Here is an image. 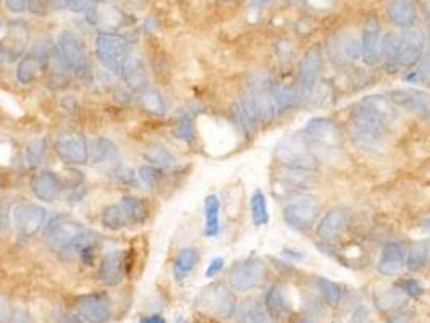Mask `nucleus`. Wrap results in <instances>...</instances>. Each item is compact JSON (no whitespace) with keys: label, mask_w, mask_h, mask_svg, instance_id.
<instances>
[{"label":"nucleus","mask_w":430,"mask_h":323,"mask_svg":"<svg viewBox=\"0 0 430 323\" xmlns=\"http://www.w3.org/2000/svg\"><path fill=\"white\" fill-rule=\"evenodd\" d=\"M139 323H165V319H164L162 315H159V314H152V315L143 317L141 322H139Z\"/></svg>","instance_id":"nucleus-55"},{"label":"nucleus","mask_w":430,"mask_h":323,"mask_svg":"<svg viewBox=\"0 0 430 323\" xmlns=\"http://www.w3.org/2000/svg\"><path fill=\"white\" fill-rule=\"evenodd\" d=\"M283 254L287 255V257H293V259H303L304 257V254H296V251H283Z\"/></svg>","instance_id":"nucleus-57"},{"label":"nucleus","mask_w":430,"mask_h":323,"mask_svg":"<svg viewBox=\"0 0 430 323\" xmlns=\"http://www.w3.org/2000/svg\"><path fill=\"white\" fill-rule=\"evenodd\" d=\"M57 322L59 323H86L85 320L78 315V312H69V310H60L57 312Z\"/></svg>","instance_id":"nucleus-50"},{"label":"nucleus","mask_w":430,"mask_h":323,"mask_svg":"<svg viewBox=\"0 0 430 323\" xmlns=\"http://www.w3.org/2000/svg\"><path fill=\"white\" fill-rule=\"evenodd\" d=\"M240 323H272V319L261 307H250L243 312Z\"/></svg>","instance_id":"nucleus-45"},{"label":"nucleus","mask_w":430,"mask_h":323,"mask_svg":"<svg viewBox=\"0 0 430 323\" xmlns=\"http://www.w3.org/2000/svg\"><path fill=\"white\" fill-rule=\"evenodd\" d=\"M127 262L122 251H108L102 255L99 280L107 286H118L125 280Z\"/></svg>","instance_id":"nucleus-19"},{"label":"nucleus","mask_w":430,"mask_h":323,"mask_svg":"<svg viewBox=\"0 0 430 323\" xmlns=\"http://www.w3.org/2000/svg\"><path fill=\"white\" fill-rule=\"evenodd\" d=\"M8 8L13 10V12H20L24 7V0H7Z\"/></svg>","instance_id":"nucleus-56"},{"label":"nucleus","mask_w":430,"mask_h":323,"mask_svg":"<svg viewBox=\"0 0 430 323\" xmlns=\"http://www.w3.org/2000/svg\"><path fill=\"white\" fill-rule=\"evenodd\" d=\"M398 288H400L406 296H409V298H414V299L421 298V296L424 294V286L414 278L400 280L398 281Z\"/></svg>","instance_id":"nucleus-47"},{"label":"nucleus","mask_w":430,"mask_h":323,"mask_svg":"<svg viewBox=\"0 0 430 323\" xmlns=\"http://www.w3.org/2000/svg\"><path fill=\"white\" fill-rule=\"evenodd\" d=\"M10 323H31V317L24 309H13L10 312Z\"/></svg>","instance_id":"nucleus-51"},{"label":"nucleus","mask_w":430,"mask_h":323,"mask_svg":"<svg viewBox=\"0 0 430 323\" xmlns=\"http://www.w3.org/2000/svg\"><path fill=\"white\" fill-rule=\"evenodd\" d=\"M224 265H225V260L222 257H215L214 260H210V264L207 265L206 272H204V277L206 278H214L219 275L222 270H224Z\"/></svg>","instance_id":"nucleus-48"},{"label":"nucleus","mask_w":430,"mask_h":323,"mask_svg":"<svg viewBox=\"0 0 430 323\" xmlns=\"http://www.w3.org/2000/svg\"><path fill=\"white\" fill-rule=\"evenodd\" d=\"M177 323H186V320H185V319H181V317H180V319L177 320Z\"/></svg>","instance_id":"nucleus-61"},{"label":"nucleus","mask_w":430,"mask_h":323,"mask_svg":"<svg viewBox=\"0 0 430 323\" xmlns=\"http://www.w3.org/2000/svg\"><path fill=\"white\" fill-rule=\"evenodd\" d=\"M299 323H314V322H313V320H310V319H308V317H306V319H303V320H301V322H299Z\"/></svg>","instance_id":"nucleus-60"},{"label":"nucleus","mask_w":430,"mask_h":323,"mask_svg":"<svg viewBox=\"0 0 430 323\" xmlns=\"http://www.w3.org/2000/svg\"><path fill=\"white\" fill-rule=\"evenodd\" d=\"M426 249H427V262L430 264V239L426 243Z\"/></svg>","instance_id":"nucleus-58"},{"label":"nucleus","mask_w":430,"mask_h":323,"mask_svg":"<svg viewBox=\"0 0 430 323\" xmlns=\"http://www.w3.org/2000/svg\"><path fill=\"white\" fill-rule=\"evenodd\" d=\"M138 178L141 183L148 187V189H154L155 186L159 185L160 178H162V171L157 166H141V168L138 170Z\"/></svg>","instance_id":"nucleus-44"},{"label":"nucleus","mask_w":430,"mask_h":323,"mask_svg":"<svg viewBox=\"0 0 430 323\" xmlns=\"http://www.w3.org/2000/svg\"><path fill=\"white\" fill-rule=\"evenodd\" d=\"M406 246L401 243H388L383 247L379 264H377V270L379 273L385 275V277H393L398 273V270L403 267L406 257Z\"/></svg>","instance_id":"nucleus-23"},{"label":"nucleus","mask_w":430,"mask_h":323,"mask_svg":"<svg viewBox=\"0 0 430 323\" xmlns=\"http://www.w3.org/2000/svg\"><path fill=\"white\" fill-rule=\"evenodd\" d=\"M55 152L69 165H86L89 162V144L85 134L62 133L55 141Z\"/></svg>","instance_id":"nucleus-7"},{"label":"nucleus","mask_w":430,"mask_h":323,"mask_svg":"<svg viewBox=\"0 0 430 323\" xmlns=\"http://www.w3.org/2000/svg\"><path fill=\"white\" fill-rule=\"evenodd\" d=\"M89 157L92 164H103V162L112 160L117 157V145L106 138L96 139L92 149H89Z\"/></svg>","instance_id":"nucleus-36"},{"label":"nucleus","mask_w":430,"mask_h":323,"mask_svg":"<svg viewBox=\"0 0 430 323\" xmlns=\"http://www.w3.org/2000/svg\"><path fill=\"white\" fill-rule=\"evenodd\" d=\"M315 283H317V288L320 291V294H322L324 301L327 302L330 307L340 306L343 291H341V286L338 283H335V281L324 278V277H319L317 280H315Z\"/></svg>","instance_id":"nucleus-37"},{"label":"nucleus","mask_w":430,"mask_h":323,"mask_svg":"<svg viewBox=\"0 0 430 323\" xmlns=\"http://www.w3.org/2000/svg\"><path fill=\"white\" fill-rule=\"evenodd\" d=\"M426 262H427L426 243L414 244L406 254V267L411 270V272H417V270H421L424 265H426Z\"/></svg>","instance_id":"nucleus-43"},{"label":"nucleus","mask_w":430,"mask_h":323,"mask_svg":"<svg viewBox=\"0 0 430 323\" xmlns=\"http://www.w3.org/2000/svg\"><path fill=\"white\" fill-rule=\"evenodd\" d=\"M39 69V60L36 59V57H24L17 69V80L22 82V85H29V82H33L36 78H38Z\"/></svg>","instance_id":"nucleus-40"},{"label":"nucleus","mask_w":430,"mask_h":323,"mask_svg":"<svg viewBox=\"0 0 430 323\" xmlns=\"http://www.w3.org/2000/svg\"><path fill=\"white\" fill-rule=\"evenodd\" d=\"M275 54L278 57V60L282 62V64L288 65L292 64L293 57H294V47L292 44V41L288 39H280L275 43Z\"/></svg>","instance_id":"nucleus-46"},{"label":"nucleus","mask_w":430,"mask_h":323,"mask_svg":"<svg viewBox=\"0 0 430 323\" xmlns=\"http://www.w3.org/2000/svg\"><path fill=\"white\" fill-rule=\"evenodd\" d=\"M199 262V251L194 247H185L177 254L173 260V273L178 281H183L193 272Z\"/></svg>","instance_id":"nucleus-27"},{"label":"nucleus","mask_w":430,"mask_h":323,"mask_svg":"<svg viewBox=\"0 0 430 323\" xmlns=\"http://www.w3.org/2000/svg\"><path fill=\"white\" fill-rule=\"evenodd\" d=\"M405 293L400 288H393L382 291L380 294L375 296V306L382 312H395L400 310L401 307L406 306Z\"/></svg>","instance_id":"nucleus-32"},{"label":"nucleus","mask_w":430,"mask_h":323,"mask_svg":"<svg viewBox=\"0 0 430 323\" xmlns=\"http://www.w3.org/2000/svg\"><path fill=\"white\" fill-rule=\"evenodd\" d=\"M264 304H266L267 314L271 315V319L278 323L287 322L293 314V307L287 296V291L280 285H273L268 288L266 298H264Z\"/></svg>","instance_id":"nucleus-20"},{"label":"nucleus","mask_w":430,"mask_h":323,"mask_svg":"<svg viewBox=\"0 0 430 323\" xmlns=\"http://www.w3.org/2000/svg\"><path fill=\"white\" fill-rule=\"evenodd\" d=\"M10 322V306L8 301L0 294V323Z\"/></svg>","instance_id":"nucleus-52"},{"label":"nucleus","mask_w":430,"mask_h":323,"mask_svg":"<svg viewBox=\"0 0 430 323\" xmlns=\"http://www.w3.org/2000/svg\"><path fill=\"white\" fill-rule=\"evenodd\" d=\"M173 136L177 138L181 143L186 144H193L196 141V129H194V123L191 117L185 115L181 117L177 123H175V127L172 129Z\"/></svg>","instance_id":"nucleus-41"},{"label":"nucleus","mask_w":430,"mask_h":323,"mask_svg":"<svg viewBox=\"0 0 430 323\" xmlns=\"http://www.w3.org/2000/svg\"><path fill=\"white\" fill-rule=\"evenodd\" d=\"M76 312L86 323H108L112 320V302L106 293H91L80 296Z\"/></svg>","instance_id":"nucleus-8"},{"label":"nucleus","mask_w":430,"mask_h":323,"mask_svg":"<svg viewBox=\"0 0 430 323\" xmlns=\"http://www.w3.org/2000/svg\"><path fill=\"white\" fill-rule=\"evenodd\" d=\"M139 103H141L144 110L152 113V115H164L165 108H167L162 94L149 86L139 91Z\"/></svg>","instance_id":"nucleus-35"},{"label":"nucleus","mask_w":430,"mask_h":323,"mask_svg":"<svg viewBox=\"0 0 430 323\" xmlns=\"http://www.w3.org/2000/svg\"><path fill=\"white\" fill-rule=\"evenodd\" d=\"M361 55L366 65H375L380 55V23L375 15H369L362 29Z\"/></svg>","instance_id":"nucleus-16"},{"label":"nucleus","mask_w":430,"mask_h":323,"mask_svg":"<svg viewBox=\"0 0 430 323\" xmlns=\"http://www.w3.org/2000/svg\"><path fill=\"white\" fill-rule=\"evenodd\" d=\"M272 92L273 99L277 103V112L283 113L299 106L304 101V96L299 92L298 87L282 85V82H272Z\"/></svg>","instance_id":"nucleus-25"},{"label":"nucleus","mask_w":430,"mask_h":323,"mask_svg":"<svg viewBox=\"0 0 430 323\" xmlns=\"http://www.w3.org/2000/svg\"><path fill=\"white\" fill-rule=\"evenodd\" d=\"M144 159H146L149 164L152 166H157V168H173V166H177L178 160L175 155L164 148V145H157L154 144L151 148L146 149V152H144Z\"/></svg>","instance_id":"nucleus-34"},{"label":"nucleus","mask_w":430,"mask_h":323,"mask_svg":"<svg viewBox=\"0 0 430 323\" xmlns=\"http://www.w3.org/2000/svg\"><path fill=\"white\" fill-rule=\"evenodd\" d=\"M86 228L81 222L71 215H55L44 227V239L50 247L60 249V251H69L71 246L85 234Z\"/></svg>","instance_id":"nucleus-3"},{"label":"nucleus","mask_w":430,"mask_h":323,"mask_svg":"<svg viewBox=\"0 0 430 323\" xmlns=\"http://www.w3.org/2000/svg\"><path fill=\"white\" fill-rule=\"evenodd\" d=\"M413 314H409V312H400V314L393 315L388 323H411L413 320Z\"/></svg>","instance_id":"nucleus-54"},{"label":"nucleus","mask_w":430,"mask_h":323,"mask_svg":"<svg viewBox=\"0 0 430 323\" xmlns=\"http://www.w3.org/2000/svg\"><path fill=\"white\" fill-rule=\"evenodd\" d=\"M330 60L336 66H348L361 57V41L354 36L341 34L329 41Z\"/></svg>","instance_id":"nucleus-13"},{"label":"nucleus","mask_w":430,"mask_h":323,"mask_svg":"<svg viewBox=\"0 0 430 323\" xmlns=\"http://www.w3.org/2000/svg\"><path fill=\"white\" fill-rule=\"evenodd\" d=\"M254 3H259V5H266V3H268L271 2V0H252Z\"/></svg>","instance_id":"nucleus-59"},{"label":"nucleus","mask_w":430,"mask_h":323,"mask_svg":"<svg viewBox=\"0 0 430 323\" xmlns=\"http://www.w3.org/2000/svg\"><path fill=\"white\" fill-rule=\"evenodd\" d=\"M101 223L103 228L112 231L123 230V228L131 225V223H129L128 213L122 204H112L103 208L101 215Z\"/></svg>","instance_id":"nucleus-29"},{"label":"nucleus","mask_w":430,"mask_h":323,"mask_svg":"<svg viewBox=\"0 0 430 323\" xmlns=\"http://www.w3.org/2000/svg\"><path fill=\"white\" fill-rule=\"evenodd\" d=\"M278 181L283 186L292 187V189H309L313 185V175L310 171L306 170H296V168H288L283 166V170L278 171Z\"/></svg>","instance_id":"nucleus-28"},{"label":"nucleus","mask_w":430,"mask_h":323,"mask_svg":"<svg viewBox=\"0 0 430 323\" xmlns=\"http://www.w3.org/2000/svg\"><path fill=\"white\" fill-rule=\"evenodd\" d=\"M429 29H430V12H429Z\"/></svg>","instance_id":"nucleus-62"},{"label":"nucleus","mask_w":430,"mask_h":323,"mask_svg":"<svg viewBox=\"0 0 430 323\" xmlns=\"http://www.w3.org/2000/svg\"><path fill=\"white\" fill-rule=\"evenodd\" d=\"M424 54V34L419 29L409 28L400 36L398 43L396 66L411 69L422 60Z\"/></svg>","instance_id":"nucleus-12"},{"label":"nucleus","mask_w":430,"mask_h":323,"mask_svg":"<svg viewBox=\"0 0 430 323\" xmlns=\"http://www.w3.org/2000/svg\"><path fill=\"white\" fill-rule=\"evenodd\" d=\"M45 208L33 202H22L13 208L15 228L22 236H33L38 233L45 225Z\"/></svg>","instance_id":"nucleus-11"},{"label":"nucleus","mask_w":430,"mask_h":323,"mask_svg":"<svg viewBox=\"0 0 430 323\" xmlns=\"http://www.w3.org/2000/svg\"><path fill=\"white\" fill-rule=\"evenodd\" d=\"M120 204L127 210L131 225H139V223H144L148 220L149 204L146 202V199H141V197L136 196H125Z\"/></svg>","instance_id":"nucleus-31"},{"label":"nucleus","mask_w":430,"mask_h":323,"mask_svg":"<svg viewBox=\"0 0 430 323\" xmlns=\"http://www.w3.org/2000/svg\"><path fill=\"white\" fill-rule=\"evenodd\" d=\"M45 152H48V141L44 138L33 139L26 145V162H28L29 166H38L39 164H43Z\"/></svg>","instance_id":"nucleus-42"},{"label":"nucleus","mask_w":430,"mask_h":323,"mask_svg":"<svg viewBox=\"0 0 430 323\" xmlns=\"http://www.w3.org/2000/svg\"><path fill=\"white\" fill-rule=\"evenodd\" d=\"M219 213H220V201L215 194H210L206 197L204 201V215H206V227L204 233L206 236L214 238L219 234L220 230V222H219Z\"/></svg>","instance_id":"nucleus-30"},{"label":"nucleus","mask_w":430,"mask_h":323,"mask_svg":"<svg viewBox=\"0 0 430 323\" xmlns=\"http://www.w3.org/2000/svg\"><path fill=\"white\" fill-rule=\"evenodd\" d=\"M120 76L131 89L143 91L144 87H148L146 71H144L141 62H139L136 57H125V60H123L122 64Z\"/></svg>","instance_id":"nucleus-26"},{"label":"nucleus","mask_w":430,"mask_h":323,"mask_svg":"<svg viewBox=\"0 0 430 323\" xmlns=\"http://www.w3.org/2000/svg\"><path fill=\"white\" fill-rule=\"evenodd\" d=\"M251 213H252V222L256 227H264L268 223L267 199L262 191H256L251 196Z\"/></svg>","instance_id":"nucleus-39"},{"label":"nucleus","mask_w":430,"mask_h":323,"mask_svg":"<svg viewBox=\"0 0 430 323\" xmlns=\"http://www.w3.org/2000/svg\"><path fill=\"white\" fill-rule=\"evenodd\" d=\"M351 138L362 150H379L387 134L388 123L371 110L364 102H357L351 108Z\"/></svg>","instance_id":"nucleus-1"},{"label":"nucleus","mask_w":430,"mask_h":323,"mask_svg":"<svg viewBox=\"0 0 430 323\" xmlns=\"http://www.w3.org/2000/svg\"><path fill=\"white\" fill-rule=\"evenodd\" d=\"M388 17L400 28L409 29L416 22V8L411 0H392L387 7Z\"/></svg>","instance_id":"nucleus-24"},{"label":"nucleus","mask_w":430,"mask_h":323,"mask_svg":"<svg viewBox=\"0 0 430 323\" xmlns=\"http://www.w3.org/2000/svg\"><path fill=\"white\" fill-rule=\"evenodd\" d=\"M324 57L320 45H313L306 50L298 71V89L303 94L304 99H309L310 92L314 91L315 82L319 80L320 71H322Z\"/></svg>","instance_id":"nucleus-10"},{"label":"nucleus","mask_w":430,"mask_h":323,"mask_svg":"<svg viewBox=\"0 0 430 323\" xmlns=\"http://www.w3.org/2000/svg\"><path fill=\"white\" fill-rule=\"evenodd\" d=\"M319 217V204L315 197H293L283 208V220L294 231L306 233L314 227Z\"/></svg>","instance_id":"nucleus-4"},{"label":"nucleus","mask_w":430,"mask_h":323,"mask_svg":"<svg viewBox=\"0 0 430 323\" xmlns=\"http://www.w3.org/2000/svg\"><path fill=\"white\" fill-rule=\"evenodd\" d=\"M350 208L346 207H334L325 213L322 220L319 222L317 227V236L322 239L324 243L335 241L336 238H340L343 231L346 230L350 222Z\"/></svg>","instance_id":"nucleus-15"},{"label":"nucleus","mask_w":430,"mask_h":323,"mask_svg":"<svg viewBox=\"0 0 430 323\" xmlns=\"http://www.w3.org/2000/svg\"><path fill=\"white\" fill-rule=\"evenodd\" d=\"M60 55L65 65L78 76H85L87 73V60L81 45L70 34H64L60 38Z\"/></svg>","instance_id":"nucleus-22"},{"label":"nucleus","mask_w":430,"mask_h":323,"mask_svg":"<svg viewBox=\"0 0 430 323\" xmlns=\"http://www.w3.org/2000/svg\"><path fill=\"white\" fill-rule=\"evenodd\" d=\"M29 187L36 199L43 202H55L64 191V183H62L60 176L54 171H41V173L31 178Z\"/></svg>","instance_id":"nucleus-17"},{"label":"nucleus","mask_w":430,"mask_h":323,"mask_svg":"<svg viewBox=\"0 0 430 323\" xmlns=\"http://www.w3.org/2000/svg\"><path fill=\"white\" fill-rule=\"evenodd\" d=\"M275 159L283 166L296 170L314 171L319 168V157L310 149L309 139L306 136H289L283 139L275 148Z\"/></svg>","instance_id":"nucleus-2"},{"label":"nucleus","mask_w":430,"mask_h":323,"mask_svg":"<svg viewBox=\"0 0 430 323\" xmlns=\"http://www.w3.org/2000/svg\"><path fill=\"white\" fill-rule=\"evenodd\" d=\"M388 99L395 103V106L406 108L411 112H419L424 115L430 117V94L405 87V89H393L388 94Z\"/></svg>","instance_id":"nucleus-18"},{"label":"nucleus","mask_w":430,"mask_h":323,"mask_svg":"<svg viewBox=\"0 0 430 323\" xmlns=\"http://www.w3.org/2000/svg\"><path fill=\"white\" fill-rule=\"evenodd\" d=\"M417 80L419 82H424V85L430 86V55L427 59L421 60V65L417 69Z\"/></svg>","instance_id":"nucleus-49"},{"label":"nucleus","mask_w":430,"mask_h":323,"mask_svg":"<svg viewBox=\"0 0 430 323\" xmlns=\"http://www.w3.org/2000/svg\"><path fill=\"white\" fill-rule=\"evenodd\" d=\"M398 43H400V36H396L393 33L387 34L380 43V57L388 70H393L396 66Z\"/></svg>","instance_id":"nucleus-38"},{"label":"nucleus","mask_w":430,"mask_h":323,"mask_svg":"<svg viewBox=\"0 0 430 323\" xmlns=\"http://www.w3.org/2000/svg\"><path fill=\"white\" fill-rule=\"evenodd\" d=\"M196 304L206 312L220 317V319H231L236 312V298L230 289L222 285H214L204 289L196 299Z\"/></svg>","instance_id":"nucleus-6"},{"label":"nucleus","mask_w":430,"mask_h":323,"mask_svg":"<svg viewBox=\"0 0 430 323\" xmlns=\"http://www.w3.org/2000/svg\"><path fill=\"white\" fill-rule=\"evenodd\" d=\"M125 50L127 47L122 39L112 38V36H101L97 39V57L101 64L113 75H120L122 64L125 60Z\"/></svg>","instance_id":"nucleus-14"},{"label":"nucleus","mask_w":430,"mask_h":323,"mask_svg":"<svg viewBox=\"0 0 430 323\" xmlns=\"http://www.w3.org/2000/svg\"><path fill=\"white\" fill-rule=\"evenodd\" d=\"M361 102H364L371 110H374L377 115L382 117L387 123H392L398 115L395 103H393L390 99L385 96H367L362 99Z\"/></svg>","instance_id":"nucleus-33"},{"label":"nucleus","mask_w":430,"mask_h":323,"mask_svg":"<svg viewBox=\"0 0 430 323\" xmlns=\"http://www.w3.org/2000/svg\"><path fill=\"white\" fill-rule=\"evenodd\" d=\"M267 277V264L259 257H248L233 265L228 275V283L231 289L245 291L254 289Z\"/></svg>","instance_id":"nucleus-5"},{"label":"nucleus","mask_w":430,"mask_h":323,"mask_svg":"<svg viewBox=\"0 0 430 323\" xmlns=\"http://www.w3.org/2000/svg\"><path fill=\"white\" fill-rule=\"evenodd\" d=\"M248 92H250L254 107H256L259 123L271 122L278 113L275 99H273L272 92V81L268 80L267 76L254 78Z\"/></svg>","instance_id":"nucleus-9"},{"label":"nucleus","mask_w":430,"mask_h":323,"mask_svg":"<svg viewBox=\"0 0 430 323\" xmlns=\"http://www.w3.org/2000/svg\"><path fill=\"white\" fill-rule=\"evenodd\" d=\"M367 317H369V314H367V310L362 309V307H359V309H357L354 314H353V319H351V323H367V322H369V319H367Z\"/></svg>","instance_id":"nucleus-53"},{"label":"nucleus","mask_w":430,"mask_h":323,"mask_svg":"<svg viewBox=\"0 0 430 323\" xmlns=\"http://www.w3.org/2000/svg\"><path fill=\"white\" fill-rule=\"evenodd\" d=\"M304 136L309 141L320 144H334L340 141V128L334 120L325 117H315L309 120L304 128Z\"/></svg>","instance_id":"nucleus-21"}]
</instances>
